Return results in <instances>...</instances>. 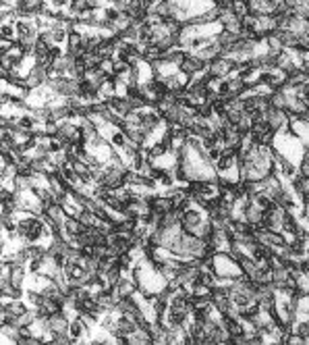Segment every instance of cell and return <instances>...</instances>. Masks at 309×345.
Returning a JSON list of instances; mask_svg holds the SVG:
<instances>
[{"mask_svg": "<svg viewBox=\"0 0 309 345\" xmlns=\"http://www.w3.org/2000/svg\"><path fill=\"white\" fill-rule=\"evenodd\" d=\"M46 83H48V69L42 67V65H33L29 69V73L25 75V87L35 89V87H42Z\"/></svg>", "mask_w": 309, "mask_h": 345, "instance_id": "cell-1", "label": "cell"}, {"mask_svg": "<svg viewBox=\"0 0 309 345\" xmlns=\"http://www.w3.org/2000/svg\"><path fill=\"white\" fill-rule=\"evenodd\" d=\"M149 208L153 210V214L162 216V214H166V212L175 210V208H177V204H175V200L170 198V195L162 193V195H153V198L149 200Z\"/></svg>", "mask_w": 309, "mask_h": 345, "instance_id": "cell-2", "label": "cell"}, {"mask_svg": "<svg viewBox=\"0 0 309 345\" xmlns=\"http://www.w3.org/2000/svg\"><path fill=\"white\" fill-rule=\"evenodd\" d=\"M205 67H208V63H205L199 55L189 52L187 59H185L183 65H181V71H185V73H189V75H197V73H203Z\"/></svg>", "mask_w": 309, "mask_h": 345, "instance_id": "cell-3", "label": "cell"}, {"mask_svg": "<svg viewBox=\"0 0 309 345\" xmlns=\"http://www.w3.org/2000/svg\"><path fill=\"white\" fill-rule=\"evenodd\" d=\"M50 322V331H52L54 335L56 333H69V326H71V318L65 314V312H56L48 318Z\"/></svg>", "mask_w": 309, "mask_h": 345, "instance_id": "cell-4", "label": "cell"}, {"mask_svg": "<svg viewBox=\"0 0 309 345\" xmlns=\"http://www.w3.org/2000/svg\"><path fill=\"white\" fill-rule=\"evenodd\" d=\"M264 214H266V210L260 206V204H255L253 200H249L247 202V206H245V221L247 223H251V225H260L262 221H264Z\"/></svg>", "mask_w": 309, "mask_h": 345, "instance_id": "cell-5", "label": "cell"}, {"mask_svg": "<svg viewBox=\"0 0 309 345\" xmlns=\"http://www.w3.org/2000/svg\"><path fill=\"white\" fill-rule=\"evenodd\" d=\"M149 345V343H153V339H151V333L145 329V326H139L135 333H131L129 337H127V345Z\"/></svg>", "mask_w": 309, "mask_h": 345, "instance_id": "cell-6", "label": "cell"}, {"mask_svg": "<svg viewBox=\"0 0 309 345\" xmlns=\"http://www.w3.org/2000/svg\"><path fill=\"white\" fill-rule=\"evenodd\" d=\"M63 229H65V233L67 235H71V237H79L87 227L77 219V216H67V221H65V225H63Z\"/></svg>", "mask_w": 309, "mask_h": 345, "instance_id": "cell-7", "label": "cell"}, {"mask_svg": "<svg viewBox=\"0 0 309 345\" xmlns=\"http://www.w3.org/2000/svg\"><path fill=\"white\" fill-rule=\"evenodd\" d=\"M270 104L274 108H278V111H286V94H284V89H274L270 94Z\"/></svg>", "mask_w": 309, "mask_h": 345, "instance_id": "cell-8", "label": "cell"}, {"mask_svg": "<svg viewBox=\"0 0 309 345\" xmlns=\"http://www.w3.org/2000/svg\"><path fill=\"white\" fill-rule=\"evenodd\" d=\"M37 318H40L37 308H31V306H29V308L19 316V326H29V324H33Z\"/></svg>", "mask_w": 309, "mask_h": 345, "instance_id": "cell-9", "label": "cell"}, {"mask_svg": "<svg viewBox=\"0 0 309 345\" xmlns=\"http://www.w3.org/2000/svg\"><path fill=\"white\" fill-rule=\"evenodd\" d=\"M77 219H79L85 227H95V225H98V221H100V219H98V214H95L93 210H87V208H83V210L79 212V216H77Z\"/></svg>", "mask_w": 309, "mask_h": 345, "instance_id": "cell-10", "label": "cell"}, {"mask_svg": "<svg viewBox=\"0 0 309 345\" xmlns=\"http://www.w3.org/2000/svg\"><path fill=\"white\" fill-rule=\"evenodd\" d=\"M293 333H299L309 343V318H297V322L293 326Z\"/></svg>", "mask_w": 309, "mask_h": 345, "instance_id": "cell-11", "label": "cell"}, {"mask_svg": "<svg viewBox=\"0 0 309 345\" xmlns=\"http://www.w3.org/2000/svg\"><path fill=\"white\" fill-rule=\"evenodd\" d=\"M270 245H272L274 250L284 248V245H286V237H284V233H282V231H272V229H270Z\"/></svg>", "mask_w": 309, "mask_h": 345, "instance_id": "cell-12", "label": "cell"}, {"mask_svg": "<svg viewBox=\"0 0 309 345\" xmlns=\"http://www.w3.org/2000/svg\"><path fill=\"white\" fill-rule=\"evenodd\" d=\"M0 38H13L17 40V29L13 23H3L0 25Z\"/></svg>", "mask_w": 309, "mask_h": 345, "instance_id": "cell-13", "label": "cell"}, {"mask_svg": "<svg viewBox=\"0 0 309 345\" xmlns=\"http://www.w3.org/2000/svg\"><path fill=\"white\" fill-rule=\"evenodd\" d=\"M15 42H17V40H13V38H0V55L9 52L11 48L15 46Z\"/></svg>", "mask_w": 309, "mask_h": 345, "instance_id": "cell-14", "label": "cell"}, {"mask_svg": "<svg viewBox=\"0 0 309 345\" xmlns=\"http://www.w3.org/2000/svg\"><path fill=\"white\" fill-rule=\"evenodd\" d=\"M286 343H288V345H303V343H307V341H305V337H301L299 333H291V335L286 337Z\"/></svg>", "mask_w": 309, "mask_h": 345, "instance_id": "cell-15", "label": "cell"}]
</instances>
